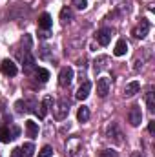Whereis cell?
Segmentation results:
<instances>
[{"label":"cell","mask_w":155,"mask_h":157,"mask_svg":"<svg viewBox=\"0 0 155 157\" xmlns=\"http://www.w3.org/2000/svg\"><path fill=\"white\" fill-rule=\"evenodd\" d=\"M39 55H40V59H49V57H51V48H49V46H42Z\"/></svg>","instance_id":"25"},{"label":"cell","mask_w":155,"mask_h":157,"mask_svg":"<svg viewBox=\"0 0 155 157\" xmlns=\"http://www.w3.org/2000/svg\"><path fill=\"white\" fill-rule=\"evenodd\" d=\"M68 113H70V102L66 99H60L55 104V108H53V115H55L57 121H64V119L68 117Z\"/></svg>","instance_id":"2"},{"label":"cell","mask_w":155,"mask_h":157,"mask_svg":"<svg viewBox=\"0 0 155 157\" xmlns=\"http://www.w3.org/2000/svg\"><path fill=\"white\" fill-rule=\"evenodd\" d=\"M108 64H110V57H108V55H100V57H97L95 62H93V71H95V73H100L102 70L108 68Z\"/></svg>","instance_id":"12"},{"label":"cell","mask_w":155,"mask_h":157,"mask_svg":"<svg viewBox=\"0 0 155 157\" xmlns=\"http://www.w3.org/2000/svg\"><path fill=\"white\" fill-rule=\"evenodd\" d=\"M131 157H144V154H142V152H133Z\"/></svg>","instance_id":"32"},{"label":"cell","mask_w":155,"mask_h":157,"mask_svg":"<svg viewBox=\"0 0 155 157\" xmlns=\"http://www.w3.org/2000/svg\"><path fill=\"white\" fill-rule=\"evenodd\" d=\"M153 130H155V122L152 121V122L148 124V132H150V133H153Z\"/></svg>","instance_id":"31"},{"label":"cell","mask_w":155,"mask_h":157,"mask_svg":"<svg viewBox=\"0 0 155 157\" xmlns=\"http://www.w3.org/2000/svg\"><path fill=\"white\" fill-rule=\"evenodd\" d=\"M40 37H42V39H47V37H49V31H42Z\"/></svg>","instance_id":"33"},{"label":"cell","mask_w":155,"mask_h":157,"mask_svg":"<svg viewBox=\"0 0 155 157\" xmlns=\"http://www.w3.org/2000/svg\"><path fill=\"white\" fill-rule=\"evenodd\" d=\"M0 70H2V73H4L6 77H15V75L18 73V68H17V64H15L13 60H9V59L2 60V64H0Z\"/></svg>","instance_id":"7"},{"label":"cell","mask_w":155,"mask_h":157,"mask_svg":"<svg viewBox=\"0 0 155 157\" xmlns=\"http://www.w3.org/2000/svg\"><path fill=\"white\" fill-rule=\"evenodd\" d=\"M110 88H112V80L108 77H100L97 80V93H99V97H106L110 93Z\"/></svg>","instance_id":"9"},{"label":"cell","mask_w":155,"mask_h":157,"mask_svg":"<svg viewBox=\"0 0 155 157\" xmlns=\"http://www.w3.org/2000/svg\"><path fill=\"white\" fill-rule=\"evenodd\" d=\"M73 20V11L66 6V7H62V11H60V22L62 24H68V22H71Z\"/></svg>","instance_id":"19"},{"label":"cell","mask_w":155,"mask_h":157,"mask_svg":"<svg viewBox=\"0 0 155 157\" xmlns=\"http://www.w3.org/2000/svg\"><path fill=\"white\" fill-rule=\"evenodd\" d=\"M11 157H24L22 155V150H20V148H15V150L11 152Z\"/></svg>","instance_id":"29"},{"label":"cell","mask_w":155,"mask_h":157,"mask_svg":"<svg viewBox=\"0 0 155 157\" xmlns=\"http://www.w3.org/2000/svg\"><path fill=\"white\" fill-rule=\"evenodd\" d=\"M80 146H82V143H80L78 137H70V139L66 141V155L75 157L78 154V150H80Z\"/></svg>","instance_id":"5"},{"label":"cell","mask_w":155,"mask_h":157,"mask_svg":"<svg viewBox=\"0 0 155 157\" xmlns=\"http://www.w3.org/2000/svg\"><path fill=\"white\" fill-rule=\"evenodd\" d=\"M26 133H28V137H31V139L39 137V124H37L35 121H26Z\"/></svg>","instance_id":"16"},{"label":"cell","mask_w":155,"mask_h":157,"mask_svg":"<svg viewBox=\"0 0 155 157\" xmlns=\"http://www.w3.org/2000/svg\"><path fill=\"white\" fill-rule=\"evenodd\" d=\"M51 104H53V97H51V95H46V97H44V101H42L40 104H37V108H39V110H35V113H37L40 119H44V117H46V113H47V110L51 108Z\"/></svg>","instance_id":"8"},{"label":"cell","mask_w":155,"mask_h":157,"mask_svg":"<svg viewBox=\"0 0 155 157\" xmlns=\"http://www.w3.org/2000/svg\"><path fill=\"white\" fill-rule=\"evenodd\" d=\"M51 24H53V20H51V17H49L47 13H42V15L39 17V28L42 29V31H49Z\"/></svg>","instance_id":"17"},{"label":"cell","mask_w":155,"mask_h":157,"mask_svg":"<svg viewBox=\"0 0 155 157\" xmlns=\"http://www.w3.org/2000/svg\"><path fill=\"white\" fill-rule=\"evenodd\" d=\"M128 121H130L131 126H139L142 122V112H141L139 106H131V110L128 113Z\"/></svg>","instance_id":"11"},{"label":"cell","mask_w":155,"mask_h":157,"mask_svg":"<svg viewBox=\"0 0 155 157\" xmlns=\"http://www.w3.org/2000/svg\"><path fill=\"white\" fill-rule=\"evenodd\" d=\"M112 35H113V31H112V29L102 28V29H99V31H97L95 39H97V42H99L100 46H108V44H110V40H112Z\"/></svg>","instance_id":"10"},{"label":"cell","mask_w":155,"mask_h":157,"mask_svg":"<svg viewBox=\"0 0 155 157\" xmlns=\"http://www.w3.org/2000/svg\"><path fill=\"white\" fill-rule=\"evenodd\" d=\"M73 6L77 7V9H86V6H88V0H73Z\"/></svg>","instance_id":"26"},{"label":"cell","mask_w":155,"mask_h":157,"mask_svg":"<svg viewBox=\"0 0 155 157\" xmlns=\"http://www.w3.org/2000/svg\"><path fill=\"white\" fill-rule=\"evenodd\" d=\"M126 51H128V42H126L124 39H120V40L115 44V49H113V53H115V57H122V55H126Z\"/></svg>","instance_id":"18"},{"label":"cell","mask_w":155,"mask_h":157,"mask_svg":"<svg viewBox=\"0 0 155 157\" xmlns=\"http://www.w3.org/2000/svg\"><path fill=\"white\" fill-rule=\"evenodd\" d=\"M89 91H91V82H88V80H84V82L80 84V88L77 90V93H75V97H77L78 101H84V99H88V95H89Z\"/></svg>","instance_id":"13"},{"label":"cell","mask_w":155,"mask_h":157,"mask_svg":"<svg viewBox=\"0 0 155 157\" xmlns=\"http://www.w3.org/2000/svg\"><path fill=\"white\" fill-rule=\"evenodd\" d=\"M139 90H141V84H139L137 80H133V82H128V84L124 86V93H122V95L130 99V97H133L135 93H139Z\"/></svg>","instance_id":"14"},{"label":"cell","mask_w":155,"mask_h":157,"mask_svg":"<svg viewBox=\"0 0 155 157\" xmlns=\"http://www.w3.org/2000/svg\"><path fill=\"white\" fill-rule=\"evenodd\" d=\"M15 106H17V112H18V113H22V112H26V102H22V101H18V102H17Z\"/></svg>","instance_id":"28"},{"label":"cell","mask_w":155,"mask_h":157,"mask_svg":"<svg viewBox=\"0 0 155 157\" xmlns=\"http://www.w3.org/2000/svg\"><path fill=\"white\" fill-rule=\"evenodd\" d=\"M77 119L78 122H88L89 121V108L88 106H80L77 112Z\"/></svg>","instance_id":"20"},{"label":"cell","mask_w":155,"mask_h":157,"mask_svg":"<svg viewBox=\"0 0 155 157\" xmlns=\"http://www.w3.org/2000/svg\"><path fill=\"white\" fill-rule=\"evenodd\" d=\"M51 155H53V148H51L49 144L42 146V150L39 152V157H51Z\"/></svg>","instance_id":"24"},{"label":"cell","mask_w":155,"mask_h":157,"mask_svg":"<svg viewBox=\"0 0 155 157\" xmlns=\"http://www.w3.org/2000/svg\"><path fill=\"white\" fill-rule=\"evenodd\" d=\"M35 75H37V78H39L40 82H47V78H49V71L44 70V68H37V70H35Z\"/></svg>","instance_id":"23"},{"label":"cell","mask_w":155,"mask_h":157,"mask_svg":"<svg viewBox=\"0 0 155 157\" xmlns=\"http://www.w3.org/2000/svg\"><path fill=\"white\" fill-rule=\"evenodd\" d=\"M146 106H148V110H150V113H153V112H155V99H153V90H148V93H146Z\"/></svg>","instance_id":"22"},{"label":"cell","mask_w":155,"mask_h":157,"mask_svg":"<svg viewBox=\"0 0 155 157\" xmlns=\"http://www.w3.org/2000/svg\"><path fill=\"white\" fill-rule=\"evenodd\" d=\"M73 77H75L73 68L66 66V68H62V70H60V73H59V84H60L62 88H70V84L73 82Z\"/></svg>","instance_id":"3"},{"label":"cell","mask_w":155,"mask_h":157,"mask_svg":"<svg viewBox=\"0 0 155 157\" xmlns=\"http://www.w3.org/2000/svg\"><path fill=\"white\" fill-rule=\"evenodd\" d=\"M22 62H24V71H31V70H35V59L31 57V53L29 51H26L24 55H22Z\"/></svg>","instance_id":"15"},{"label":"cell","mask_w":155,"mask_h":157,"mask_svg":"<svg viewBox=\"0 0 155 157\" xmlns=\"http://www.w3.org/2000/svg\"><path fill=\"white\" fill-rule=\"evenodd\" d=\"M148 31H150V22L146 20V18H141V22L133 28V37L135 39H144L146 35H148Z\"/></svg>","instance_id":"6"},{"label":"cell","mask_w":155,"mask_h":157,"mask_svg":"<svg viewBox=\"0 0 155 157\" xmlns=\"http://www.w3.org/2000/svg\"><path fill=\"white\" fill-rule=\"evenodd\" d=\"M99 157H117V152L115 150H104V152H100Z\"/></svg>","instance_id":"27"},{"label":"cell","mask_w":155,"mask_h":157,"mask_svg":"<svg viewBox=\"0 0 155 157\" xmlns=\"http://www.w3.org/2000/svg\"><path fill=\"white\" fill-rule=\"evenodd\" d=\"M20 150H22V155L24 157H33L35 155V146H33V143H24V144L20 146Z\"/></svg>","instance_id":"21"},{"label":"cell","mask_w":155,"mask_h":157,"mask_svg":"<svg viewBox=\"0 0 155 157\" xmlns=\"http://www.w3.org/2000/svg\"><path fill=\"white\" fill-rule=\"evenodd\" d=\"M106 137H108L110 141H113L115 144H122V132L119 130L117 122L108 124V128H106Z\"/></svg>","instance_id":"4"},{"label":"cell","mask_w":155,"mask_h":157,"mask_svg":"<svg viewBox=\"0 0 155 157\" xmlns=\"http://www.w3.org/2000/svg\"><path fill=\"white\" fill-rule=\"evenodd\" d=\"M141 68H142V60H135V64H133V70H135V71H139Z\"/></svg>","instance_id":"30"},{"label":"cell","mask_w":155,"mask_h":157,"mask_svg":"<svg viewBox=\"0 0 155 157\" xmlns=\"http://www.w3.org/2000/svg\"><path fill=\"white\" fill-rule=\"evenodd\" d=\"M20 135V130H18V126H15V124H11V126H4L2 130H0V141L2 143H9V141H13V139H17Z\"/></svg>","instance_id":"1"}]
</instances>
